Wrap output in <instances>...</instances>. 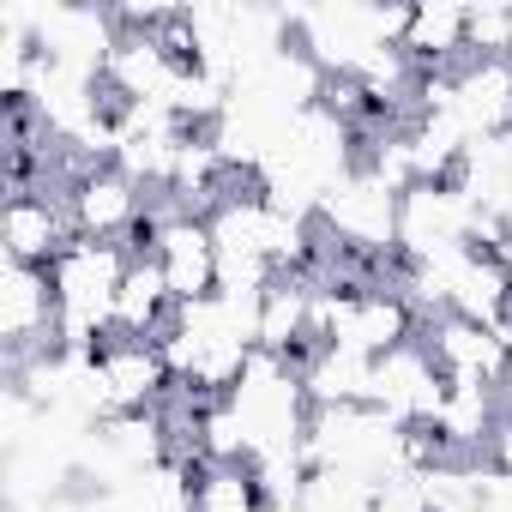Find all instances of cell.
Here are the masks:
<instances>
[{
    "instance_id": "cell-6",
    "label": "cell",
    "mask_w": 512,
    "mask_h": 512,
    "mask_svg": "<svg viewBox=\"0 0 512 512\" xmlns=\"http://www.w3.org/2000/svg\"><path fill=\"white\" fill-rule=\"evenodd\" d=\"M79 241V223H73V205L67 193H7V211H0V247H7L13 266H55L61 253Z\"/></svg>"
},
{
    "instance_id": "cell-24",
    "label": "cell",
    "mask_w": 512,
    "mask_h": 512,
    "mask_svg": "<svg viewBox=\"0 0 512 512\" xmlns=\"http://www.w3.org/2000/svg\"><path fill=\"white\" fill-rule=\"evenodd\" d=\"M500 392H506V404H512V326H506V380H500Z\"/></svg>"
},
{
    "instance_id": "cell-19",
    "label": "cell",
    "mask_w": 512,
    "mask_h": 512,
    "mask_svg": "<svg viewBox=\"0 0 512 512\" xmlns=\"http://www.w3.org/2000/svg\"><path fill=\"white\" fill-rule=\"evenodd\" d=\"M500 416H506V410L494 404V386H452L446 404H440L434 434H440V446H446L452 458H464V452H476V446L494 440Z\"/></svg>"
},
{
    "instance_id": "cell-7",
    "label": "cell",
    "mask_w": 512,
    "mask_h": 512,
    "mask_svg": "<svg viewBox=\"0 0 512 512\" xmlns=\"http://www.w3.org/2000/svg\"><path fill=\"white\" fill-rule=\"evenodd\" d=\"M0 338L7 356H37L61 350V308H55V278L43 266H0Z\"/></svg>"
},
{
    "instance_id": "cell-20",
    "label": "cell",
    "mask_w": 512,
    "mask_h": 512,
    "mask_svg": "<svg viewBox=\"0 0 512 512\" xmlns=\"http://www.w3.org/2000/svg\"><path fill=\"white\" fill-rule=\"evenodd\" d=\"M193 512H272L253 464H205L193 476Z\"/></svg>"
},
{
    "instance_id": "cell-23",
    "label": "cell",
    "mask_w": 512,
    "mask_h": 512,
    "mask_svg": "<svg viewBox=\"0 0 512 512\" xmlns=\"http://www.w3.org/2000/svg\"><path fill=\"white\" fill-rule=\"evenodd\" d=\"M488 452H494V464H500V470H512V410L500 416V428H494V440H488Z\"/></svg>"
},
{
    "instance_id": "cell-22",
    "label": "cell",
    "mask_w": 512,
    "mask_h": 512,
    "mask_svg": "<svg viewBox=\"0 0 512 512\" xmlns=\"http://www.w3.org/2000/svg\"><path fill=\"white\" fill-rule=\"evenodd\" d=\"M464 55L470 61H512V7H506V0H482V7H470Z\"/></svg>"
},
{
    "instance_id": "cell-5",
    "label": "cell",
    "mask_w": 512,
    "mask_h": 512,
    "mask_svg": "<svg viewBox=\"0 0 512 512\" xmlns=\"http://www.w3.org/2000/svg\"><path fill=\"white\" fill-rule=\"evenodd\" d=\"M476 229V205L464 199L458 181H416L398 199V253L404 266H422L446 247H464Z\"/></svg>"
},
{
    "instance_id": "cell-2",
    "label": "cell",
    "mask_w": 512,
    "mask_h": 512,
    "mask_svg": "<svg viewBox=\"0 0 512 512\" xmlns=\"http://www.w3.org/2000/svg\"><path fill=\"white\" fill-rule=\"evenodd\" d=\"M145 223H151V260H157L175 308L217 296V241H211V223L187 217L175 199L169 205H145Z\"/></svg>"
},
{
    "instance_id": "cell-11",
    "label": "cell",
    "mask_w": 512,
    "mask_h": 512,
    "mask_svg": "<svg viewBox=\"0 0 512 512\" xmlns=\"http://www.w3.org/2000/svg\"><path fill=\"white\" fill-rule=\"evenodd\" d=\"M446 314H458L470 326H488V332L512 326V278L500 266V253L464 247V260L452 272V290H446Z\"/></svg>"
},
{
    "instance_id": "cell-13",
    "label": "cell",
    "mask_w": 512,
    "mask_h": 512,
    "mask_svg": "<svg viewBox=\"0 0 512 512\" xmlns=\"http://www.w3.org/2000/svg\"><path fill=\"white\" fill-rule=\"evenodd\" d=\"M452 115L470 139L512 133V61H464L458 91H452Z\"/></svg>"
},
{
    "instance_id": "cell-9",
    "label": "cell",
    "mask_w": 512,
    "mask_h": 512,
    "mask_svg": "<svg viewBox=\"0 0 512 512\" xmlns=\"http://www.w3.org/2000/svg\"><path fill=\"white\" fill-rule=\"evenodd\" d=\"M67 205H73V223H79L85 241H127L145 223V193L115 163H103L79 187H67Z\"/></svg>"
},
{
    "instance_id": "cell-10",
    "label": "cell",
    "mask_w": 512,
    "mask_h": 512,
    "mask_svg": "<svg viewBox=\"0 0 512 512\" xmlns=\"http://www.w3.org/2000/svg\"><path fill=\"white\" fill-rule=\"evenodd\" d=\"M181 73H187V67H181L151 31H121L115 55H109V67H103V85L115 91L109 103H163V109H169V91H175Z\"/></svg>"
},
{
    "instance_id": "cell-8",
    "label": "cell",
    "mask_w": 512,
    "mask_h": 512,
    "mask_svg": "<svg viewBox=\"0 0 512 512\" xmlns=\"http://www.w3.org/2000/svg\"><path fill=\"white\" fill-rule=\"evenodd\" d=\"M428 356L440 362L446 386H494L506 380V332H488V326H470L458 314H440L428 320Z\"/></svg>"
},
{
    "instance_id": "cell-18",
    "label": "cell",
    "mask_w": 512,
    "mask_h": 512,
    "mask_svg": "<svg viewBox=\"0 0 512 512\" xmlns=\"http://www.w3.org/2000/svg\"><path fill=\"white\" fill-rule=\"evenodd\" d=\"M458 187L476 211H494V217H512V133H494V139H470L464 163H458Z\"/></svg>"
},
{
    "instance_id": "cell-14",
    "label": "cell",
    "mask_w": 512,
    "mask_h": 512,
    "mask_svg": "<svg viewBox=\"0 0 512 512\" xmlns=\"http://www.w3.org/2000/svg\"><path fill=\"white\" fill-rule=\"evenodd\" d=\"M260 350L290 356L296 368L314 356V284L308 278H278L260 296Z\"/></svg>"
},
{
    "instance_id": "cell-1",
    "label": "cell",
    "mask_w": 512,
    "mask_h": 512,
    "mask_svg": "<svg viewBox=\"0 0 512 512\" xmlns=\"http://www.w3.org/2000/svg\"><path fill=\"white\" fill-rule=\"evenodd\" d=\"M127 266H133L127 241H85V235L49 266L67 356H97V344L115 338V296H121Z\"/></svg>"
},
{
    "instance_id": "cell-12",
    "label": "cell",
    "mask_w": 512,
    "mask_h": 512,
    "mask_svg": "<svg viewBox=\"0 0 512 512\" xmlns=\"http://www.w3.org/2000/svg\"><path fill=\"white\" fill-rule=\"evenodd\" d=\"M416 326H422V314L398 290H356V302H350V314H344L332 344L362 350V356H392V350L416 344Z\"/></svg>"
},
{
    "instance_id": "cell-4",
    "label": "cell",
    "mask_w": 512,
    "mask_h": 512,
    "mask_svg": "<svg viewBox=\"0 0 512 512\" xmlns=\"http://www.w3.org/2000/svg\"><path fill=\"white\" fill-rule=\"evenodd\" d=\"M446 392L452 386H446V374H440V362L428 356L422 338L404 344V350H392V356H374V392H368V404L386 422H398V428H434Z\"/></svg>"
},
{
    "instance_id": "cell-15",
    "label": "cell",
    "mask_w": 512,
    "mask_h": 512,
    "mask_svg": "<svg viewBox=\"0 0 512 512\" xmlns=\"http://www.w3.org/2000/svg\"><path fill=\"white\" fill-rule=\"evenodd\" d=\"M169 326H175V296H169V284H163L151 253H133V266L121 278V296H115V332L157 344Z\"/></svg>"
},
{
    "instance_id": "cell-21",
    "label": "cell",
    "mask_w": 512,
    "mask_h": 512,
    "mask_svg": "<svg viewBox=\"0 0 512 512\" xmlns=\"http://www.w3.org/2000/svg\"><path fill=\"white\" fill-rule=\"evenodd\" d=\"M199 464H247V428L223 398H211L199 416Z\"/></svg>"
},
{
    "instance_id": "cell-3",
    "label": "cell",
    "mask_w": 512,
    "mask_h": 512,
    "mask_svg": "<svg viewBox=\"0 0 512 512\" xmlns=\"http://www.w3.org/2000/svg\"><path fill=\"white\" fill-rule=\"evenodd\" d=\"M398 199H404V193H392L380 175L356 169V175H344V181L326 193L320 223L338 235L344 253H368V260H386V253H398Z\"/></svg>"
},
{
    "instance_id": "cell-16",
    "label": "cell",
    "mask_w": 512,
    "mask_h": 512,
    "mask_svg": "<svg viewBox=\"0 0 512 512\" xmlns=\"http://www.w3.org/2000/svg\"><path fill=\"white\" fill-rule=\"evenodd\" d=\"M302 386H308V404L314 410L368 404V392H374V356L344 350V344H326V350H314L302 362Z\"/></svg>"
},
{
    "instance_id": "cell-17",
    "label": "cell",
    "mask_w": 512,
    "mask_h": 512,
    "mask_svg": "<svg viewBox=\"0 0 512 512\" xmlns=\"http://www.w3.org/2000/svg\"><path fill=\"white\" fill-rule=\"evenodd\" d=\"M464 31H470V7H458V0H422V7H410L404 55H410L422 73L452 67V61H470V55H464Z\"/></svg>"
}]
</instances>
